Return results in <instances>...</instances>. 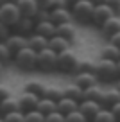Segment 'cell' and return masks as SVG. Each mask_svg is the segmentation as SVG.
<instances>
[{
	"label": "cell",
	"mask_w": 120,
	"mask_h": 122,
	"mask_svg": "<svg viewBox=\"0 0 120 122\" xmlns=\"http://www.w3.org/2000/svg\"><path fill=\"white\" fill-rule=\"evenodd\" d=\"M11 34V27L0 22V41H5V38Z\"/></svg>",
	"instance_id": "8d00e7d4"
},
{
	"label": "cell",
	"mask_w": 120,
	"mask_h": 122,
	"mask_svg": "<svg viewBox=\"0 0 120 122\" xmlns=\"http://www.w3.org/2000/svg\"><path fill=\"white\" fill-rule=\"evenodd\" d=\"M54 7H70V5H68L66 0H50L49 9H54Z\"/></svg>",
	"instance_id": "f35d334b"
},
{
	"label": "cell",
	"mask_w": 120,
	"mask_h": 122,
	"mask_svg": "<svg viewBox=\"0 0 120 122\" xmlns=\"http://www.w3.org/2000/svg\"><path fill=\"white\" fill-rule=\"evenodd\" d=\"M4 2H16V0H4Z\"/></svg>",
	"instance_id": "681fc988"
},
{
	"label": "cell",
	"mask_w": 120,
	"mask_h": 122,
	"mask_svg": "<svg viewBox=\"0 0 120 122\" xmlns=\"http://www.w3.org/2000/svg\"><path fill=\"white\" fill-rule=\"evenodd\" d=\"M115 88H116V90L120 92V76L116 77V81H115Z\"/></svg>",
	"instance_id": "ee69618b"
},
{
	"label": "cell",
	"mask_w": 120,
	"mask_h": 122,
	"mask_svg": "<svg viewBox=\"0 0 120 122\" xmlns=\"http://www.w3.org/2000/svg\"><path fill=\"white\" fill-rule=\"evenodd\" d=\"M45 88H47V84L43 83V81L30 79V81H27V83H25L23 90H29V92H32V93H36V95L43 97V93H45Z\"/></svg>",
	"instance_id": "d4e9b609"
},
{
	"label": "cell",
	"mask_w": 120,
	"mask_h": 122,
	"mask_svg": "<svg viewBox=\"0 0 120 122\" xmlns=\"http://www.w3.org/2000/svg\"><path fill=\"white\" fill-rule=\"evenodd\" d=\"M109 110L113 111V115H115L116 120H120V101H116L113 106H109Z\"/></svg>",
	"instance_id": "ab89813d"
},
{
	"label": "cell",
	"mask_w": 120,
	"mask_h": 122,
	"mask_svg": "<svg viewBox=\"0 0 120 122\" xmlns=\"http://www.w3.org/2000/svg\"><path fill=\"white\" fill-rule=\"evenodd\" d=\"M120 101V92L116 88H111V90H102V97H100V104L106 108L113 106V104Z\"/></svg>",
	"instance_id": "44dd1931"
},
{
	"label": "cell",
	"mask_w": 120,
	"mask_h": 122,
	"mask_svg": "<svg viewBox=\"0 0 120 122\" xmlns=\"http://www.w3.org/2000/svg\"><path fill=\"white\" fill-rule=\"evenodd\" d=\"M20 16H22V13H20L16 2H4V4L0 5V22L9 25L11 29H15V25L18 23Z\"/></svg>",
	"instance_id": "8992f818"
},
{
	"label": "cell",
	"mask_w": 120,
	"mask_h": 122,
	"mask_svg": "<svg viewBox=\"0 0 120 122\" xmlns=\"http://www.w3.org/2000/svg\"><path fill=\"white\" fill-rule=\"evenodd\" d=\"M113 15H115V13H113V9L109 7L106 2L97 4V5L93 7V13H91V22H90V23L100 29V25H102V23H104L108 18H111Z\"/></svg>",
	"instance_id": "52a82bcc"
},
{
	"label": "cell",
	"mask_w": 120,
	"mask_h": 122,
	"mask_svg": "<svg viewBox=\"0 0 120 122\" xmlns=\"http://www.w3.org/2000/svg\"><path fill=\"white\" fill-rule=\"evenodd\" d=\"M45 120H56V122H63V120H65V115L61 113L59 110H54V111H50V113H47V115H45Z\"/></svg>",
	"instance_id": "d590c367"
},
{
	"label": "cell",
	"mask_w": 120,
	"mask_h": 122,
	"mask_svg": "<svg viewBox=\"0 0 120 122\" xmlns=\"http://www.w3.org/2000/svg\"><path fill=\"white\" fill-rule=\"evenodd\" d=\"M116 70H118V76H120V59H116Z\"/></svg>",
	"instance_id": "7dc6e473"
},
{
	"label": "cell",
	"mask_w": 120,
	"mask_h": 122,
	"mask_svg": "<svg viewBox=\"0 0 120 122\" xmlns=\"http://www.w3.org/2000/svg\"><path fill=\"white\" fill-rule=\"evenodd\" d=\"M11 59H13V52L5 45V41H0V61L2 63H9Z\"/></svg>",
	"instance_id": "1f68e13d"
},
{
	"label": "cell",
	"mask_w": 120,
	"mask_h": 122,
	"mask_svg": "<svg viewBox=\"0 0 120 122\" xmlns=\"http://www.w3.org/2000/svg\"><path fill=\"white\" fill-rule=\"evenodd\" d=\"M63 93H65L66 97L75 99V101H83V88L79 86V84H75V83L65 86V88H63Z\"/></svg>",
	"instance_id": "484cf974"
},
{
	"label": "cell",
	"mask_w": 120,
	"mask_h": 122,
	"mask_svg": "<svg viewBox=\"0 0 120 122\" xmlns=\"http://www.w3.org/2000/svg\"><path fill=\"white\" fill-rule=\"evenodd\" d=\"M104 2L113 9V13H115V15L120 16V0H104Z\"/></svg>",
	"instance_id": "74e56055"
},
{
	"label": "cell",
	"mask_w": 120,
	"mask_h": 122,
	"mask_svg": "<svg viewBox=\"0 0 120 122\" xmlns=\"http://www.w3.org/2000/svg\"><path fill=\"white\" fill-rule=\"evenodd\" d=\"M95 74L99 77V83H115L118 77V70H116V61L100 57L95 66Z\"/></svg>",
	"instance_id": "7a4b0ae2"
},
{
	"label": "cell",
	"mask_w": 120,
	"mask_h": 122,
	"mask_svg": "<svg viewBox=\"0 0 120 122\" xmlns=\"http://www.w3.org/2000/svg\"><path fill=\"white\" fill-rule=\"evenodd\" d=\"M34 32L45 36V38H50V36L56 34V23L52 20H43V22H36V27H34Z\"/></svg>",
	"instance_id": "d6986e66"
},
{
	"label": "cell",
	"mask_w": 120,
	"mask_h": 122,
	"mask_svg": "<svg viewBox=\"0 0 120 122\" xmlns=\"http://www.w3.org/2000/svg\"><path fill=\"white\" fill-rule=\"evenodd\" d=\"M34 27H36V20L32 16H20L18 23L15 25V30L23 36H29L30 32H34Z\"/></svg>",
	"instance_id": "5bb4252c"
},
{
	"label": "cell",
	"mask_w": 120,
	"mask_h": 122,
	"mask_svg": "<svg viewBox=\"0 0 120 122\" xmlns=\"http://www.w3.org/2000/svg\"><path fill=\"white\" fill-rule=\"evenodd\" d=\"M77 108H79V101L72 99V97H66V95H63L59 101H57V110H59L63 115L70 113V111L77 110Z\"/></svg>",
	"instance_id": "ffe728a7"
},
{
	"label": "cell",
	"mask_w": 120,
	"mask_h": 122,
	"mask_svg": "<svg viewBox=\"0 0 120 122\" xmlns=\"http://www.w3.org/2000/svg\"><path fill=\"white\" fill-rule=\"evenodd\" d=\"M38 99H40V95H36V93H32V92H29V90H23L18 95L20 110L22 111H29V110H32V108H36Z\"/></svg>",
	"instance_id": "9c48e42d"
},
{
	"label": "cell",
	"mask_w": 120,
	"mask_h": 122,
	"mask_svg": "<svg viewBox=\"0 0 120 122\" xmlns=\"http://www.w3.org/2000/svg\"><path fill=\"white\" fill-rule=\"evenodd\" d=\"M93 7H95V4H91L90 0H77L75 4L70 5L72 18H74L75 22L86 25V23L91 22V13H93Z\"/></svg>",
	"instance_id": "3957f363"
},
{
	"label": "cell",
	"mask_w": 120,
	"mask_h": 122,
	"mask_svg": "<svg viewBox=\"0 0 120 122\" xmlns=\"http://www.w3.org/2000/svg\"><path fill=\"white\" fill-rule=\"evenodd\" d=\"M49 45V38H45V36L38 34V32H30L29 36H27V47H30L32 50H41L45 49V47Z\"/></svg>",
	"instance_id": "ac0fdd59"
},
{
	"label": "cell",
	"mask_w": 120,
	"mask_h": 122,
	"mask_svg": "<svg viewBox=\"0 0 120 122\" xmlns=\"http://www.w3.org/2000/svg\"><path fill=\"white\" fill-rule=\"evenodd\" d=\"M13 110H20V104H18V97L15 95H7L5 99L0 101V115H5Z\"/></svg>",
	"instance_id": "7402d4cb"
},
{
	"label": "cell",
	"mask_w": 120,
	"mask_h": 122,
	"mask_svg": "<svg viewBox=\"0 0 120 122\" xmlns=\"http://www.w3.org/2000/svg\"><path fill=\"white\" fill-rule=\"evenodd\" d=\"M74 83L79 84L83 88H88V86H93V84L99 83V77L95 72H75L74 74Z\"/></svg>",
	"instance_id": "30bf717a"
},
{
	"label": "cell",
	"mask_w": 120,
	"mask_h": 122,
	"mask_svg": "<svg viewBox=\"0 0 120 122\" xmlns=\"http://www.w3.org/2000/svg\"><path fill=\"white\" fill-rule=\"evenodd\" d=\"M2 4H4V0H0V5H2Z\"/></svg>",
	"instance_id": "f907efd6"
},
{
	"label": "cell",
	"mask_w": 120,
	"mask_h": 122,
	"mask_svg": "<svg viewBox=\"0 0 120 122\" xmlns=\"http://www.w3.org/2000/svg\"><path fill=\"white\" fill-rule=\"evenodd\" d=\"M95 66H97V61L91 59H79L77 66H75V72H95ZM74 72V74H75Z\"/></svg>",
	"instance_id": "f1b7e54d"
},
{
	"label": "cell",
	"mask_w": 120,
	"mask_h": 122,
	"mask_svg": "<svg viewBox=\"0 0 120 122\" xmlns=\"http://www.w3.org/2000/svg\"><path fill=\"white\" fill-rule=\"evenodd\" d=\"M102 108L100 101H95V99H83V101H79V110H81V113L88 118H91L93 120V117L97 115V111Z\"/></svg>",
	"instance_id": "ba28073f"
},
{
	"label": "cell",
	"mask_w": 120,
	"mask_h": 122,
	"mask_svg": "<svg viewBox=\"0 0 120 122\" xmlns=\"http://www.w3.org/2000/svg\"><path fill=\"white\" fill-rule=\"evenodd\" d=\"M108 41H109V43H113V45H116V47H118V49H120V30H118V32H116V34H113L111 38L108 40Z\"/></svg>",
	"instance_id": "b9f144b4"
},
{
	"label": "cell",
	"mask_w": 120,
	"mask_h": 122,
	"mask_svg": "<svg viewBox=\"0 0 120 122\" xmlns=\"http://www.w3.org/2000/svg\"><path fill=\"white\" fill-rule=\"evenodd\" d=\"M100 97H102V88L99 86V83L83 90V99H95V101H100Z\"/></svg>",
	"instance_id": "4316f807"
},
{
	"label": "cell",
	"mask_w": 120,
	"mask_h": 122,
	"mask_svg": "<svg viewBox=\"0 0 120 122\" xmlns=\"http://www.w3.org/2000/svg\"><path fill=\"white\" fill-rule=\"evenodd\" d=\"M65 120L66 122H83V120H86V117H84V115L81 113V110L77 108V110H74V111L65 115Z\"/></svg>",
	"instance_id": "836d02e7"
},
{
	"label": "cell",
	"mask_w": 120,
	"mask_h": 122,
	"mask_svg": "<svg viewBox=\"0 0 120 122\" xmlns=\"http://www.w3.org/2000/svg\"><path fill=\"white\" fill-rule=\"evenodd\" d=\"M57 68V52L52 49L45 47V49L38 50V59H36V70L40 72H54Z\"/></svg>",
	"instance_id": "277c9868"
},
{
	"label": "cell",
	"mask_w": 120,
	"mask_h": 122,
	"mask_svg": "<svg viewBox=\"0 0 120 122\" xmlns=\"http://www.w3.org/2000/svg\"><path fill=\"white\" fill-rule=\"evenodd\" d=\"M34 20H36V22L50 20V9H47V7H40V9H38V13L34 15Z\"/></svg>",
	"instance_id": "e575fe53"
},
{
	"label": "cell",
	"mask_w": 120,
	"mask_h": 122,
	"mask_svg": "<svg viewBox=\"0 0 120 122\" xmlns=\"http://www.w3.org/2000/svg\"><path fill=\"white\" fill-rule=\"evenodd\" d=\"M7 95H11V90H9L5 84H0V101L2 99H5Z\"/></svg>",
	"instance_id": "60d3db41"
},
{
	"label": "cell",
	"mask_w": 120,
	"mask_h": 122,
	"mask_svg": "<svg viewBox=\"0 0 120 122\" xmlns=\"http://www.w3.org/2000/svg\"><path fill=\"white\" fill-rule=\"evenodd\" d=\"M4 65H5V63H2V61H0V76H2V72H4Z\"/></svg>",
	"instance_id": "bcb514c9"
},
{
	"label": "cell",
	"mask_w": 120,
	"mask_h": 122,
	"mask_svg": "<svg viewBox=\"0 0 120 122\" xmlns=\"http://www.w3.org/2000/svg\"><path fill=\"white\" fill-rule=\"evenodd\" d=\"M120 30V18H118V15H113L111 18H108L104 23L100 25V32H102V36L104 38H111L113 34H116Z\"/></svg>",
	"instance_id": "8fae6325"
},
{
	"label": "cell",
	"mask_w": 120,
	"mask_h": 122,
	"mask_svg": "<svg viewBox=\"0 0 120 122\" xmlns=\"http://www.w3.org/2000/svg\"><path fill=\"white\" fill-rule=\"evenodd\" d=\"M16 5H18L22 16H32V18L40 9V4L36 0H16Z\"/></svg>",
	"instance_id": "e0dca14e"
},
{
	"label": "cell",
	"mask_w": 120,
	"mask_h": 122,
	"mask_svg": "<svg viewBox=\"0 0 120 122\" xmlns=\"http://www.w3.org/2000/svg\"><path fill=\"white\" fill-rule=\"evenodd\" d=\"M23 113H25V120H32V122H36V120H45V115L38 110V108H32V110L23 111Z\"/></svg>",
	"instance_id": "d6a6232c"
},
{
	"label": "cell",
	"mask_w": 120,
	"mask_h": 122,
	"mask_svg": "<svg viewBox=\"0 0 120 122\" xmlns=\"http://www.w3.org/2000/svg\"><path fill=\"white\" fill-rule=\"evenodd\" d=\"M49 49H52L54 52H63V50H66V49H70L72 47V41L70 40H66V38H63V36H59V34H54V36H50L49 38Z\"/></svg>",
	"instance_id": "2e32d148"
},
{
	"label": "cell",
	"mask_w": 120,
	"mask_h": 122,
	"mask_svg": "<svg viewBox=\"0 0 120 122\" xmlns=\"http://www.w3.org/2000/svg\"><path fill=\"white\" fill-rule=\"evenodd\" d=\"M36 108L41 111L43 115H47V113H50V111L57 110V102H56V101H52V99H49V97H40Z\"/></svg>",
	"instance_id": "cb8c5ba5"
},
{
	"label": "cell",
	"mask_w": 120,
	"mask_h": 122,
	"mask_svg": "<svg viewBox=\"0 0 120 122\" xmlns=\"http://www.w3.org/2000/svg\"><path fill=\"white\" fill-rule=\"evenodd\" d=\"M90 2H91V4H95V5H97V4H102L104 0H90Z\"/></svg>",
	"instance_id": "f6af8a7d"
},
{
	"label": "cell",
	"mask_w": 120,
	"mask_h": 122,
	"mask_svg": "<svg viewBox=\"0 0 120 122\" xmlns=\"http://www.w3.org/2000/svg\"><path fill=\"white\" fill-rule=\"evenodd\" d=\"M5 45L9 47V50H11L13 54L18 52L20 49H23V47H27V36L20 34V32H11V34L5 38Z\"/></svg>",
	"instance_id": "7c38bea8"
},
{
	"label": "cell",
	"mask_w": 120,
	"mask_h": 122,
	"mask_svg": "<svg viewBox=\"0 0 120 122\" xmlns=\"http://www.w3.org/2000/svg\"><path fill=\"white\" fill-rule=\"evenodd\" d=\"M56 34L63 36V38L70 40V41L74 43L75 36H77V27H75L74 20H72V22H65V23H57L56 25Z\"/></svg>",
	"instance_id": "4fadbf2b"
},
{
	"label": "cell",
	"mask_w": 120,
	"mask_h": 122,
	"mask_svg": "<svg viewBox=\"0 0 120 122\" xmlns=\"http://www.w3.org/2000/svg\"><path fill=\"white\" fill-rule=\"evenodd\" d=\"M93 120L95 122H113V120H116V118H115V115H113V111L109 110V108L102 106L100 110L97 111V115L93 117Z\"/></svg>",
	"instance_id": "83f0119b"
},
{
	"label": "cell",
	"mask_w": 120,
	"mask_h": 122,
	"mask_svg": "<svg viewBox=\"0 0 120 122\" xmlns=\"http://www.w3.org/2000/svg\"><path fill=\"white\" fill-rule=\"evenodd\" d=\"M66 2H68V5H72V4H75L77 0H66Z\"/></svg>",
	"instance_id": "c3c4849f"
},
{
	"label": "cell",
	"mask_w": 120,
	"mask_h": 122,
	"mask_svg": "<svg viewBox=\"0 0 120 122\" xmlns=\"http://www.w3.org/2000/svg\"><path fill=\"white\" fill-rule=\"evenodd\" d=\"M63 95H65V93H63V88H61V86H47L45 88V93H43V97H49V99L56 101V102Z\"/></svg>",
	"instance_id": "f546056e"
},
{
	"label": "cell",
	"mask_w": 120,
	"mask_h": 122,
	"mask_svg": "<svg viewBox=\"0 0 120 122\" xmlns=\"http://www.w3.org/2000/svg\"><path fill=\"white\" fill-rule=\"evenodd\" d=\"M38 4H40V7H47L49 9V4H50V0H36Z\"/></svg>",
	"instance_id": "7bdbcfd3"
},
{
	"label": "cell",
	"mask_w": 120,
	"mask_h": 122,
	"mask_svg": "<svg viewBox=\"0 0 120 122\" xmlns=\"http://www.w3.org/2000/svg\"><path fill=\"white\" fill-rule=\"evenodd\" d=\"M100 57L116 61V59H120V49H118L116 45H113V43L108 41L104 47H102V50H100Z\"/></svg>",
	"instance_id": "603a6c76"
},
{
	"label": "cell",
	"mask_w": 120,
	"mask_h": 122,
	"mask_svg": "<svg viewBox=\"0 0 120 122\" xmlns=\"http://www.w3.org/2000/svg\"><path fill=\"white\" fill-rule=\"evenodd\" d=\"M36 59H38V52L32 50L30 47H23L18 52L13 54L15 65L18 66L20 70H23V72H32V70H36Z\"/></svg>",
	"instance_id": "6da1fadb"
},
{
	"label": "cell",
	"mask_w": 120,
	"mask_h": 122,
	"mask_svg": "<svg viewBox=\"0 0 120 122\" xmlns=\"http://www.w3.org/2000/svg\"><path fill=\"white\" fill-rule=\"evenodd\" d=\"M77 61H79V56L70 47V49H66V50L57 54V68L56 70H59L63 74H74L75 66H77Z\"/></svg>",
	"instance_id": "5b68a950"
},
{
	"label": "cell",
	"mask_w": 120,
	"mask_h": 122,
	"mask_svg": "<svg viewBox=\"0 0 120 122\" xmlns=\"http://www.w3.org/2000/svg\"><path fill=\"white\" fill-rule=\"evenodd\" d=\"M2 118L4 120H13V122H25V113L22 110H13L9 113L2 115Z\"/></svg>",
	"instance_id": "4dcf8cb0"
},
{
	"label": "cell",
	"mask_w": 120,
	"mask_h": 122,
	"mask_svg": "<svg viewBox=\"0 0 120 122\" xmlns=\"http://www.w3.org/2000/svg\"><path fill=\"white\" fill-rule=\"evenodd\" d=\"M50 20L54 23H65V22H72V11L70 7H54L50 9Z\"/></svg>",
	"instance_id": "9a60e30c"
}]
</instances>
